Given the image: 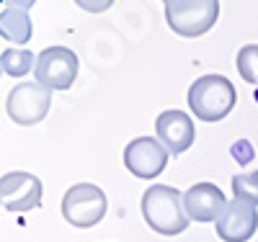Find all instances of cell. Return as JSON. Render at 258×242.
Masks as SVG:
<instances>
[{
    "mask_svg": "<svg viewBox=\"0 0 258 242\" xmlns=\"http://www.w3.org/2000/svg\"><path fill=\"white\" fill-rule=\"evenodd\" d=\"M142 214H145L147 227L165 237H176L186 232L191 222L183 206V196L176 188L163 186V183L150 186L142 193Z\"/></svg>",
    "mask_w": 258,
    "mask_h": 242,
    "instance_id": "1",
    "label": "cell"
},
{
    "mask_svg": "<svg viewBox=\"0 0 258 242\" xmlns=\"http://www.w3.org/2000/svg\"><path fill=\"white\" fill-rule=\"evenodd\" d=\"M238 103V91L225 75H202L188 88V108L202 121H222Z\"/></svg>",
    "mask_w": 258,
    "mask_h": 242,
    "instance_id": "2",
    "label": "cell"
},
{
    "mask_svg": "<svg viewBox=\"0 0 258 242\" xmlns=\"http://www.w3.org/2000/svg\"><path fill=\"white\" fill-rule=\"evenodd\" d=\"M220 16L217 0H168L165 3V18L168 26L178 36L197 39L207 34Z\"/></svg>",
    "mask_w": 258,
    "mask_h": 242,
    "instance_id": "3",
    "label": "cell"
},
{
    "mask_svg": "<svg viewBox=\"0 0 258 242\" xmlns=\"http://www.w3.org/2000/svg\"><path fill=\"white\" fill-rule=\"evenodd\" d=\"M106 193L93 183H75L62 199V216L75 229H91L106 216Z\"/></svg>",
    "mask_w": 258,
    "mask_h": 242,
    "instance_id": "4",
    "label": "cell"
},
{
    "mask_svg": "<svg viewBox=\"0 0 258 242\" xmlns=\"http://www.w3.org/2000/svg\"><path fill=\"white\" fill-rule=\"evenodd\" d=\"M78 54L68 47H47L36 57V83L49 88V91H68L73 88L75 77H78Z\"/></svg>",
    "mask_w": 258,
    "mask_h": 242,
    "instance_id": "5",
    "label": "cell"
},
{
    "mask_svg": "<svg viewBox=\"0 0 258 242\" xmlns=\"http://www.w3.org/2000/svg\"><path fill=\"white\" fill-rule=\"evenodd\" d=\"M52 106V91L39 83H21L16 85L8 101H6V114L18 126H34L49 114Z\"/></svg>",
    "mask_w": 258,
    "mask_h": 242,
    "instance_id": "6",
    "label": "cell"
},
{
    "mask_svg": "<svg viewBox=\"0 0 258 242\" xmlns=\"http://www.w3.org/2000/svg\"><path fill=\"white\" fill-rule=\"evenodd\" d=\"M168 155L165 144L155 137H137L126 144L124 149V165L135 178H145L153 181L155 175H160L168 165Z\"/></svg>",
    "mask_w": 258,
    "mask_h": 242,
    "instance_id": "7",
    "label": "cell"
},
{
    "mask_svg": "<svg viewBox=\"0 0 258 242\" xmlns=\"http://www.w3.org/2000/svg\"><path fill=\"white\" fill-rule=\"evenodd\" d=\"M41 181L31 173H6L0 178V199H3V209L13 214L34 211L41 206Z\"/></svg>",
    "mask_w": 258,
    "mask_h": 242,
    "instance_id": "8",
    "label": "cell"
},
{
    "mask_svg": "<svg viewBox=\"0 0 258 242\" xmlns=\"http://www.w3.org/2000/svg\"><path fill=\"white\" fill-rule=\"evenodd\" d=\"M217 237L225 242H245L255 234L258 229V211L253 204L232 199L227 201L225 211L220 214L217 222Z\"/></svg>",
    "mask_w": 258,
    "mask_h": 242,
    "instance_id": "9",
    "label": "cell"
},
{
    "mask_svg": "<svg viewBox=\"0 0 258 242\" xmlns=\"http://www.w3.org/2000/svg\"><path fill=\"white\" fill-rule=\"evenodd\" d=\"M155 134L165 144V149L170 155H181V152L191 149L197 131H194V121L186 111L168 108V111H163L155 119Z\"/></svg>",
    "mask_w": 258,
    "mask_h": 242,
    "instance_id": "10",
    "label": "cell"
},
{
    "mask_svg": "<svg viewBox=\"0 0 258 242\" xmlns=\"http://www.w3.org/2000/svg\"><path fill=\"white\" fill-rule=\"evenodd\" d=\"M183 206L188 219H194V222H217L227 201L225 193L214 183H194L183 193Z\"/></svg>",
    "mask_w": 258,
    "mask_h": 242,
    "instance_id": "11",
    "label": "cell"
},
{
    "mask_svg": "<svg viewBox=\"0 0 258 242\" xmlns=\"http://www.w3.org/2000/svg\"><path fill=\"white\" fill-rule=\"evenodd\" d=\"M31 3H6L0 11V36L11 44H26L34 34L31 18H29Z\"/></svg>",
    "mask_w": 258,
    "mask_h": 242,
    "instance_id": "12",
    "label": "cell"
},
{
    "mask_svg": "<svg viewBox=\"0 0 258 242\" xmlns=\"http://www.w3.org/2000/svg\"><path fill=\"white\" fill-rule=\"evenodd\" d=\"M0 64H3V72L11 77H21L31 72V67H36V59L29 49H6L3 57H0Z\"/></svg>",
    "mask_w": 258,
    "mask_h": 242,
    "instance_id": "13",
    "label": "cell"
},
{
    "mask_svg": "<svg viewBox=\"0 0 258 242\" xmlns=\"http://www.w3.org/2000/svg\"><path fill=\"white\" fill-rule=\"evenodd\" d=\"M232 193L235 199L248 201V204H258V170H248V173H238L232 178Z\"/></svg>",
    "mask_w": 258,
    "mask_h": 242,
    "instance_id": "14",
    "label": "cell"
},
{
    "mask_svg": "<svg viewBox=\"0 0 258 242\" xmlns=\"http://www.w3.org/2000/svg\"><path fill=\"white\" fill-rule=\"evenodd\" d=\"M238 72L245 83L258 85V44H245L238 52Z\"/></svg>",
    "mask_w": 258,
    "mask_h": 242,
    "instance_id": "15",
    "label": "cell"
}]
</instances>
